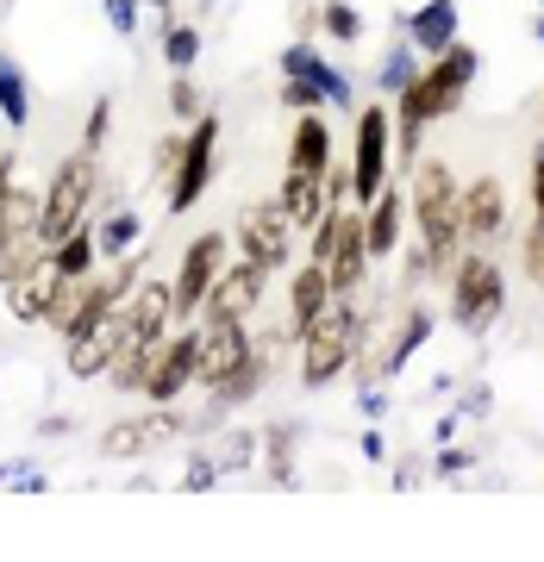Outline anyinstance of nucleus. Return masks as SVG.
<instances>
[{"label":"nucleus","mask_w":544,"mask_h":562,"mask_svg":"<svg viewBox=\"0 0 544 562\" xmlns=\"http://www.w3.org/2000/svg\"><path fill=\"white\" fill-rule=\"evenodd\" d=\"M57 288H63V276L51 269V257H44L38 269H25L20 281H7L0 301H7L13 325H44V313H51V301H57Z\"/></svg>","instance_id":"nucleus-17"},{"label":"nucleus","mask_w":544,"mask_h":562,"mask_svg":"<svg viewBox=\"0 0 544 562\" xmlns=\"http://www.w3.org/2000/svg\"><path fill=\"white\" fill-rule=\"evenodd\" d=\"M369 244H363V206H351L338 225V244H332V257H325V281H332V294L338 301H351V294H363V281H369Z\"/></svg>","instance_id":"nucleus-14"},{"label":"nucleus","mask_w":544,"mask_h":562,"mask_svg":"<svg viewBox=\"0 0 544 562\" xmlns=\"http://www.w3.org/2000/svg\"><path fill=\"white\" fill-rule=\"evenodd\" d=\"M363 338H369V319H363L357 294H351V301H338V294H332L320 319H313L301 338H295V357H301V387H307V394H325L338 375H351V362H357Z\"/></svg>","instance_id":"nucleus-2"},{"label":"nucleus","mask_w":544,"mask_h":562,"mask_svg":"<svg viewBox=\"0 0 544 562\" xmlns=\"http://www.w3.org/2000/svg\"><path fill=\"white\" fill-rule=\"evenodd\" d=\"M157 350H163V338H144V331H132V338L120 344V357L107 362V387H113V394H144V375H151Z\"/></svg>","instance_id":"nucleus-23"},{"label":"nucleus","mask_w":544,"mask_h":562,"mask_svg":"<svg viewBox=\"0 0 544 562\" xmlns=\"http://www.w3.org/2000/svg\"><path fill=\"white\" fill-rule=\"evenodd\" d=\"M125 338H132V313H125V306L101 313L95 325H81L76 338H63V369H69V382H101L107 362L120 357Z\"/></svg>","instance_id":"nucleus-9"},{"label":"nucleus","mask_w":544,"mask_h":562,"mask_svg":"<svg viewBox=\"0 0 544 562\" xmlns=\"http://www.w3.org/2000/svg\"><path fill=\"white\" fill-rule=\"evenodd\" d=\"M444 294H451V325L464 331V338H488L495 325L507 319V269L495 250H469L451 262V276H444Z\"/></svg>","instance_id":"nucleus-4"},{"label":"nucleus","mask_w":544,"mask_h":562,"mask_svg":"<svg viewBox=\"0 0 544 562\" xmlns=\"http://www.w3.org/2000/svg\"><path fill=\"white\" fill-rule=\"evenodd\" d=\"M95 450H101V462H144V457H157V438H151V425H144V413H138V419L101 425Z\"/></svg>","instance_id":"nucleus-24"},{"label":"nucleus","mask_w":544,"mask_h":562,"mask_svg":"<svg viewBox=\"0 0 544 562\" xmlns=\"http://www.w3.org/2000/svg\"><path fill=\"white\" fill-rule=\"evenodd\" d=\"M407 225H413V238L425 244V257H432V276H451V262L464 257V188L451 176V162L444 157H420L407 169Z\"/></svg>","instance_id":"nucleus-1"},{"label":"nucleus","mask_w":544,"mask_h":562,"mask_svg":"<svg viewBox=\"0 0 544 562\" xmlns=\"http://www.w3.org/2000/svg\"><path fill=\"white\" fill-rule=\"evenodd\" d=\"M263 438L257 431H232V443H225V469H244V462H257Z\"/></svg>","instance_id":"nucleus-39"},{"label":"nucleus","mask_w":544,"mask_h":562,"mask_svg":"<svg viewBox=\"0 0 544 562\" xmlns=\"http://www.w3.org/2000/svg\"><path fill=\"white\" fill-rule=\"evenodd\" d=\"M320 32L332 44H357L363 38V7L357 0H320Z\"/></svg>","instance_id":"nucleus-30"},{"label":"nucleus","mask_w":544,"mask_h":562,"mask_svg":"<svg viewBox=\"0 0 544 562\" xmlns=\"http://www.w3.org/2000/svg\"><path fill=\"white\" fill-rule=\"evenodd\" d=\"M282 76H307V81H313V88H320V94H325L332 106H351V81H344L338 69H332V63H325L307 38H301V44H288V50H282Z\"/></svg>","instance_id":"nucleus-22"},{"label":"nucleus","mask_w":544,"mask_h":562,"mask_svg":"<svg viewBox=\"0 0 544 562\" xmlns=\"http://www.w3.org/2000/svg\"><path fill=\"white\" fill-rule=\"evenodd\" d=\"M413 69H420V63H413V44L395 38L388 44V57H382V69H376V88H382V94H401L407 81H413Z\"/></svg>","instance_id":"nucleus-32"},{"label":"nucleus","mask_w":544,"mask_h":562,"mask_svg":"<svg viewBox=\"0 0 544 562\" xmlns=\"http://www.w3.org/2000/svg\"><path fill=\"white\" fill-rule=\"evenodd\" d=\"M125 313H132V331L169 338V331H176V288H169V276H144L138 288H132Z\"/></svg>","instance_id":"nucleus-20"},{"label":"nucleus","mask_w":544,"mask_h":562,"mask_svg":"<svg viewBox=\"0 0 544 562\" xmlns=\"http://www.w3.org/2000/svg\"><path fill=\"white\" fill-rule=\"evenodd\" d=\"M181 144H188V125H181V132H163V138H157V150H151V181H169V176H176Z\"/></svg>","instance_id":"nucleus-34"},{"label":"nucleus","mask_w":544,"mask_h":562,"mask_svg":"<svg viewBox=\"0 0 544 562\" xmlns=\"http://www.w3.org/2000/svg\"><path fill=\"white\" fill-rule=\"evenodd\" d=\"M525 188H532V225H544V138L532 144V176H525Z\"/></svg>","instance_id":"nucleus-38"},{"label":"nucleus","mask_w":544,"mask_h":562,"mask_svg":"<svg viewBox=\"0 0 544 562\" xmlns=\"http://www.w3.org/2000/svg\"><path fill=\"white\" fill-rule=\"evenodd\" d=\"M432 469H438V475H457V469H469V450H451V443H444Z\"/></svg>","instance_id":"nucleus-44"},{"label":"nucleus","mask_w":544,"mask_h":562,"mask_svg":"<svg viewBox=\"0 0 544 562\" xmlns=\"http://www.w3.org/2000/svg\"><path fill=\"white\" fill-rule=\"evenodd\" d=\"M195 350H201V325L188 319L181 331H169V338H163L157 362H151V375H144V401H151V406L181 401V394L195 387Z\"/></svg>","instance_id":"nucleus-11"},{"label":"nucleus","mask_w":544,"mask_h":562,"mask_svg":"<svg viewBox=\"0 0 544 562\" xmlns=\"http://www.w3.org/2000/svg\"><path fill=\"white\" fill-rule=\"evenodd\" d=\"M213 482H220V462H213V457H195V462H188V475H181L188 494H195V487H213Z\"/></svg>","instance_id":"nucleus-41"},{"label":"nucleus","mask_w":544,"mask_h":562,"mask_svg":"<svg viewBox=\"0 0 544 562\" xmlns=\"http://www.w3.org/2000/svg\"><path fill=\"white\" fill-rule=\"evenodd\" d=\"M220 113H201V120L188 125V144H181V162H176V176L163 181V206L169 213H195L201 206V194L213 188V176H220Z\"/></svg>","instance_id":"nucleus-6"},{"label":"nucleus","mask_w":544,"mask_h":562,"mask_svg":"<svg viewBox=\"0 0 544 562\" xmlns=\"http://www.w3.org/2000/svg\"><path fill=\"white\" fill-rule=\"evenodd\" d=\"M225 262H232V232H201V238L181 244V262H176V276H169V288H176V325L201 319V306H207Z\"/></svg>","instance_id":"nucleus-8"},{"label":"nucleus","mask_w":544,"mask_h":562,"mask_svg":"<svg viewBox=\"0 0 544 562\" xmlns=\"http://www.w3.org/2000/svg\"><path fill=\"white\" fill-rule=\"evenodd\" d=\"M95 244H101V262L125 257V250H138L144 244V220L132 213V206H120V213H107V220L95 225Z\"/></svg>","instance_id":"nucleus-27"},{"label":"nucleus","mask_w":544,"mask_h":562,"mask_svg":"<svg viewBox=\"0 0 544 562\" xmlns=\"http://www.w3.org/2000/svg\"><path fill=\"white\" fill-rule=\"evenodd\" d=\"M520 276L532 281V288H544V225H525V238H520Z\"/></svg>","instance_id":"nucleus-35"},{"label":"nucleus","mask_w":544,"mask_h":562,"mask_svg":"<svg viewBox=\"0 0 544 562\" xmlns=\"http://www.w3.org/2000/svg\"><path fill=\"white\" fill-rule=\"evenodd\" d=\"M107 20H113L120 38H132V32H138V0H107Z\"/></svg>","instance_id":"nucleus-40"},{"label":"nucleus","mask_w":544,"mask_h":562,"mask_svg":"<svg viewBox=\"0 0 544 562\" xmlns=\"http://www.w3.org/2000/svg\"><path fill=\"white\" fill-rule=\"evenodd\" d=\"M163 101H169V120H176V125H195V120L207 113L201 81L188 76V69H181V76H169V94H163Z\"/></svg>","instance_id":"nucleus-31"},{"label":"nucleus","mask_w":544,"mask_h":562,"mask_svg":"<svg viewBox=\"0 0 544 562\" xmlns=\"http://www.w3.org/2000/svg\"><path fill=\"white\" fill-rule=\"evenodd\" d=\"M163 63H169V76L195 69V63H201V25H188V20L163 25Z\"/></svg>","instance_id":"nucleus-28"},{"label":"nucleus","mask_w":544,"mask_h":562,"mask_svg":"<svg viewBox=\"0 0 544 562\" xmlns=\"http://www.w3.org/2000/svg\"><path fill=\"white\" fill-rule=\"evenodd\" d=\"M251 357V319H201V350H195V387L213 394V387Z\"/></svg>","instance_id":"nucleus-12"},{"label":"nucleus","mask_w":544,"mask_h":562,"mask_svg":"<svg viewBox=\"0 0 544 562\" xmlns=\"http://www.w3.org/2000/svg\"><path fill=\"white\" fill-rule=\"evenodd\" d=\"M107 132H113V101L101 94V101L88 106V120H81V144H88V150H101Z\"/></svg>","instance_id":"nucleus-37"},{"label":"nucleus","mask_w":544,"mask_h":562,"mask_svg":"<svg viewBox=\"0 0 544 562\" xmlns=\"http://www.w3.org/2000/svg\"><path fill=\"white\" fill-rule=\"evenodd\" d=\"M0 120H7V132L32 125V81H25V69L7 50H0Z\"/></svg>","instance_id":"nucleus-26"},{"label":"nucleus","mask_w":544,"mask_h":562,"mask_svg":"<svg viewBox=\"0 0 544 562\" xmlns=\"http://www.w3.org/2000/svg\"><path fill=\"white\" fill-rule=\"evenodd\" d=\"M263 457H269V482L276 487H295V425L276 419L263 431Z\"/></svg>","instance_id":"nucleus-29"},{"label":"nucleus","mask_w":544,"mask_h":562,"mask_svg":"<svg viewBox=\"0 0 544 562\" xmlns=\"http://www.w3.org/2000/svg\"><path fill=\"white\" fill-rule=\"evenodd\" d=\"M532 38H539V44H544V20H539V25H532Z\"/></svg>","instance_id":"nucleus-46"},{"label":"nucleus","mask_w":544,"mask_h":562,"mask_svg":"<svg viewBox=\"0 0 544 562\" xmlns=\"http://www.w3.org/2000/svg\"><path fill=\"white\" fill-rule=\"evenodd\" d=\"M282 106H288V113H325L332 101H325L307 76H282Z\"/></svg>","instance_id":"nucleus-33"},{"label":"nucleus","mask_w":544,"mask_h":562,"mask_svg":"<svg viewBox=\"0 0 544 562\" xmlns=\"http://www.w3.org/2000/svg\"><path fill=\"white\" fill-rule=\"evenodd\" d=\"M513 232V201H507L501 176H476L464 188V244L469 250H495Z\"/></svg>","instance_id":"nucleus-13"},{"label":"nucleus","mask_w":544,"mask_h":562,"mask_svg":"<svg viewBox=\"0 0 544 562\" xmlns=\"http://www.w3.org/2000/svg\"><path fill=\"white\" fill-rule=\"evenodd\" d=\"M457 20H464V0H425V7H413L407 13V32L401 38L420 50V57H438L444 44H457Z\"/></svg>","instance_id":"nucleus-18"},{"label":"nucleus","mask_w":544,"mask_h":562,"mask_svg":"<svg viewBox=\"0 0 544 562\" xmlns=\"http://www.w3.org/2000/svg\"><path fill=\"white\" fill-rule=\"evenodd\" d=\"M288 20H295L301 38H313V32H320V7H301V0H295V7H288Z\"/></svg>","instance_id":"nucleus-43"},{"label":"nucleus","mask_w":544,"mask_h":562,"mask_svg":"<svg viewBox=\"0 0 544 562\" xmlns=\"http://www.w3.org/2000/svg\"><path fill=\"white\" fill-rule=\"evenodd\" d=\"M20 181V150H0V213H7V194Z\"/></svg>","instance_id":"nucleus-42"},{"label":"nucleus","mask_w":544,"mask_h":562,"mask_svg":"<svg viewBox=\"0 0 544 562\" xmlns=\"http://www.w3.org/2000/svg\"><path fill=\"white\" fill-rule=\"evenodd\" d=\"M363 457H369V462L388 457V438H382V431H363Z\"/></svg>","instance_id":"nucleus-45"},{"label":"nucleus","mask_w":544,"mask_h":562,"mask_svg":"<svg viewBox=\"0 0 544 562\" xmlns=\"http://www.w3.org/2000/svg\"><path fill=\"white\" fill-rule=\"evenodd\" d=\"M269 269L263 262H251V257H232L220 269V281H213V294H207V306H201V319H257V306H263V294H269Z\"/></svg>","instance_id":"nucleus-10"},{"label":"nucleus","mask_w":544,"mask_h":562,"mask_svg":"<svg viewBox=\"0 0 544 562\" xmlns=\"http://www.w3.org/2000/svg\"><path fill=\"white\" fill-rule=\"evenodd\" d=\"M395 181V113L382 101L357 106V132H351V201L369 206Z\"/></svg>","instance_id":"nucleus-5"},{"label":"nucleus","mask_w":544,"mask_h":562,"mask_svg":"<svg viewBox=\"0 0 544 562\" xmlns=\"http://www.w3.org/2000/svg\"><path fill=\"white\" fill-rule=\"evenodd\" d=\"M401 225H407V188L388 181L376 201L363 206V244H369V262H388L401 250Z\"/></svg>","instance_id":"nucleus-16"},{"label":"nucleus","mask_w":544,"mask_h":562,"mask_svg":"<svg viewBox=\"0 0 544 562\" xmlns=\"http://www.w3.org/2000/svg\"><path fill=\"white\" fill-rule=\"evenodd\" d=\"M425 281H438V276H432V257H425V244L413 238V244L401 250V288L413 294V288H425Z\"/></svg>","instance_id":"nucleus-36"},{"label":"nucleus","mask_w":544,"mask_h":562,"mask_svg":"<svg viewBox=\"0 0 544 562\" xmlns=\"http://www.w3.org/2000/svg\"><path fill=\"white\" fill-rule=\"evenodd\" d=\"M51 269H57V276H95V269H101V244H95V220H88V225H76L69 238H57V244H51Z\"/></svg>","instance_id":"nucleus-25"},{"label":"nucleus","mask_w":544,"mask_h":562,"mask_svg":"<svg viewBox=\"0 0 544 562\" xmlns=\"http://www.w3.org/2000/svg\"><path fill=\"white\" fill-rule=\"evenodd\" d=\"M295 220L282 213V201L276 194H263V201H244L238 220H232V244H238V257L263 262L269 276H282L288 262H295Z\"/></svg>","instance_id":"nucleus-7"},{"label":"nucleus","mask_w":544,"mask_h":562,"mask_svg":"<svg viewBox=\"0 0 544 562\" xmlns=\"http://www.w3.org/2000/svg\"><path fill=\"white\" fill-rule=\"evenodd\" d=\"M432 331H438V313H432V306H420V301H407L401 325H395V338H388V350H382V375H401L407 362L432 344Z\"/></svg>","instance_id":"nucleus-21"},{"label":"nucleus","mask_w":544,"mask_h":562,"mask_svg":"<svg viewBox=\"0 0 544 562\" xmlns=\"http://www.w3.org/2000/svg\"><path fill=\"white\" fill-rule=\"evenodd\" d=\"M101 181H107L101 150H88V144H76V150H63V157L51 162V181H44V213H38L44 250L101 213Z\"/></svg>","instance_id":"nucleus-3"},{"label":"nucleus","mask_w":544,"mask_h":562,"mask_svg":"<svg viewBox=\"0 0 544 562\" xmlns=\"http://www.w3.org/2000/svg\"><path fill=\"white\" fill-rule=\"evenodd\" d=\"M325 301H332V281H325V262L307 257L295 276H288V344L301 338L307 325L325 313Z\"/></svg>","instance_id":"nucleus-19"},{"label":"nucleus","mask_w":544,"mask_h":562,"mask_svg":"<svg viewBox=\"0 0 544 562\" xmlns=\"http://www.w3.org/2000/svg\"><path fill=\"white\" fill-rule=\"evenodd\" d=\"M332 125L325 113H295V132H288V157H282V176H301V181H320L332 169Z\"/></svg>","instance_id":"nucleus-15"}]
</instances>
